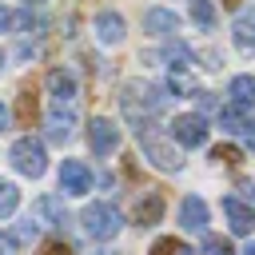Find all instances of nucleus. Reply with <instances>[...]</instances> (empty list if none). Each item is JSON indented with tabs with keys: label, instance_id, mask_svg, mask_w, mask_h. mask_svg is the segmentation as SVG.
<instances>
[{
	"label": "nucleus",
	"instance_id": "nucleus-1",
	"mask_svg": "<svg viewBox=\"0 0 255 255\" xmlns=\"http://www.w3.org/2000/svg\"><path fill=\"white\" fill-rule=\"evenodd\" d=\"M167 92L163 88H155V84H143V80H131L128 88H124V116H128V124L131 128H143V124H151L163 108H167Z\"/></svg>",
	"mask_w": 255,
	"mask_h": 255
},
{
	"label": "nucleus",
	"instance_id": "nucleus-2",
	"mask_svg": "<svg viewBox=\"0 0 255 255\" xmlns=\"http://www.w3.org/2000/svg\"><path fill=\"white\" fill-rule=\"evenodd\" d=\"M135 135H139V147H143V155H147L155 167H163V171H179V167H183V155H179V147H171L163 135H155V131H151V124L135 128Z\"/></svg>",
	"mask_w": 255,
	"mask_h": 255
},
{
	"label": "nucleus",
	"instance_id": "nucleus-3",
	"mask_svg": "<svg viewBox=\"0 0 255 255\" xmlns=\"http://www.w3.org/2000/svg\"><path fill=\"white\" fill-rule=\"evenodd\" d=\"M80 223H84V231H88L92 239H112V235L120 231L124 215H120L112 203H88V207L80 211Z\"/></svg>",
	"mask_w": 255,
	"mask_h": 255
},
{
	"label": "nucleus",
	"instance_id": "nucleus-4",
	"mask_svg": "<svg viewBox=\"0 0 255 255\" xmlns=\"http://www.w3.org/2000/svg\"><path fill=\"white\" fill-rule=\"evenodd\" d=\"M12 167H16L20 175H28V179H36V175H44V167H48V155H44V143H40V139H32V135H24V139H16V143H12Z\"/></svg>",
	"mask_w": 255,
	"mask_h": 255
},
{
	"label": "nucleus",
	"instance_id": "nucleus-5",
	"mask_svg": "<svg viewBox=\"0 0 255 255\" xmlns=\"http://www.w3.org/2000/svg\"><path fill=\"white\" fill-rule=\"evenodd\" d=\"M48 96H52V108H72L76 112V76L68 68H52L48 72Z\"/></svg>",
	"mask_w": 255,
	"mask_h": 255
},
{
	"label": "nucleus",
	"instance_id": "nucleus-6",
	"mask_svg": "<svg viewBox=\"0 0 255 255\" xmlns=\"http://www.w3.org/2000/svg\"><path fill=\"white\" fill-rule=\"evenodd\" d=\"M171 135L179 147H203L207 143V120L203 116H175Z\"/></svg>",
	"mask_w": 255,
	"mask_h": 255
},
{
	"label": "nucleus",
	"instance_id": "nucleus-7",
	"mask_svg": "<svg viewBox=\"0 0 255 255\" xmlns=\"http://www.w3.org/2000/svg\"><path fill=\"white\" fill-rule=\"evenodd\" d=\"M60 191H64V195H84V191H92V171H88V163L64 159V163H60Z\"/></svg>",
	"mask_w": 255,
	"mask_h": 255
},
{
	"label": "nucleus",
	"instance_id": "nucleus-8",
	"mask_svg": "<svg viewBox=\"0 0 255 255\" xmlns=\"http://www.w3.org/2000/svg\"><path fill=\"white\" fill-rule=\"evenodd\" d=\"M88 143H92L96 155H112L120 147V128L112 120H92L88 124Z\"/></svg>",
	"mask_w": 255,
	"mask_h": 255
},
{
	"label": "nucleus",
	"instance_id": "nucleus-9",
	"mask_svg": "<svg viewBox=\"0 0 255 255\" xmlns=\"http://www.w3.org/2000/svg\"><path fill=\"white\" fill-rule=\"evenodd\" d=\"M223 215H227V227H231L235 235H251V231H255V207H251V203L227 195V199H223Z\"/></svg>",
	"mask_w": 255,
	"mask_h": 255
},
{
	"label": "nucleus",
	"instance_id": "nucleus-10",
	"mask_svg": "<svg viewBox=\"0 0 255 255\" xmlns=\"http://www.w3.org/2000/svg\"><path fill=\"white\" fill-rule=\"evenodd\" d=\"M219 128L231 131V135H247V139H255V116H251L247 108H239V104L219 108Z\"/></svg>",
	"mask_w": 255,
	"mask_h": 255
},
{
	"label": "nucleus",
	"instance_id": "nucleus-11",
	"mask_svg": "<svg viewBox=\"0 0 255 255\" xmlns=\"http://www.w3.org/2000/svg\"><path fill=\"white\" fill-rule=\"evenodd\" d=\"M32 215H36V223H48V227H64L68 223V211H64L60 195H40L32 203Z\"/></svg>",
	"mask_w": 255,
	"mask_h": 255
},
{
	"label": "nucleus",
	"instance_id": "nucleus-12",
	"mask_svg": "<svg viewBox=\"0 0 255 255\" xmlns=\"http://www.w3.org/2000/svg\"><path fill=\"white\" fill-rule=\"evenodd\" d=\"M179 223H183L187 231H203V227H207V203H203L199 195H187V199L179 203Z\"/></svg>",
	"mask_w": 255,
	"mask_h": 255
},
{
	"label": "nucleus",
	"instance_id": "nucleus-13",
	"mask_svg": "<svg viewBox=\"0 0 255 255\" xmlns=\"http://www.w3.org/2000/svg\"><path fill=\"white\" fill-rule=\"evenodd\" d=\"M124 32H128V28H124V16H120V12H100V16H96V36H100L104 44H120Z\"/></svg>",
	"mask_w": 255,
	"mask_h": 255
},
{
	"label": "nucleus",
	"instance_id": "nucleus-14",
	"mask_svg": "<svg viewBox=\"0 0 255 255\" xmlns=\"http://www.w3.org/2000/svg\"><path fill=\"white\" fill-rule=\"evenodd\" d=\"M143 28H147L151 36H171V32L179 28V16L167 12V8H151V12L143 16Z\"/></svg>",
	"mask_w": 255,
	"mask_h": 255
},
{
	"label": "nucleus",
	"instance_id": "nucleus-15",
	"mask_svg": "<svg viewBox=\"0 0 255 255\" xmlns=\"http://www.w3.org/2000/svg\"><path fill=\"white\" fill-rule=\"evenodd\" d=\"M159 215H163V195H159V191L143 195V199H139V207H135V223H139V227H147V223H155Z\"/></svg>",
	"mask_w": 255,
	"mask_h": 255
},
{
	"label": "nucleus",
	"instance_id": "nucleus-16",
	"mask_svg": "<svg viewBox=\"0 0 255 255\" xmlns=\"http://www.w3.org/2000/svg\"><path fill=\"white\" fill-rule=\"evenodd\" d=\"M227 96H231V104L251 108V104H255V76H235L231 88H227Z\"/></svg>",
	"mask_w": 255,
	"mask_h": 255
},
{
	"label": "nucleus",
	"instance_id": "nucleus-17",
	"mask_svg": "<svg viewBox=\"0 0 255 255\" xmlns=\"http://www.w3.org/2000/svg\"><path fill=\"white\" fill-rule=\"evenodd\" d=\"M235 44L239 48H255V8H247V12H239V20H235Z\"/></svg>",
	"mask_w": 255,
	"mask_h": 255
},
{
	"label": "nucleus",
	"instance_id": "nucleus-18",
	"mask_svg": "<svg viewBox=\"0 0 255 255\" xmlns=\"http://www.w3.org/2000/svg\"><path fill=\"white\" fill-rule=\"evenodd\" d=\"M187 8H191V20H195L203 32H211V28H215V4H211V0H191Z\"/></svg>",
	"mask_w": 255,
	"mask_h": 255
},
{
	"label": "nucleus",
	"instance_id": "nucleus-19",
	"mask_svg": "<svg viewBox=\"0 0 255 255\" xmlns=\"http://www.w3.org/2000/svg\"><path fill=\"white\" fill-rule=\"evenodd\" d=\"M183 64H187V60L171 64V72H167V88H171V92H191V72H187Z\"/></svg>",
	"mask_w": 255,
	"mask_h": 255
},
{
	"label": "nucleus",
	"instance_id": "nucleus-20",
	"mask_svg": "<svg viewBox=\"0 0 255 255\" xmlns=\"http://www.w3.org/2000/svg\"><path fill=\"white\" fill-rule=\"evenodd\" d=\"M16 203H20L16 183H12V179H0V219H4V215H12V211H16Z\"/></svg>",
	"mask_w": 255,
	"mask_h": 255
},
{
	"label": "nucleus",
	"instance_id": "nucleus-21",
	"mask_svg": "<svg viewBox=\"0 0 255 255\" xmlns=\"http://www.w3.org/2000/svg\"><path fill=\"white\" fill-rule=\"evenodd\" d=\"M36 235H40V227L28 219V223H20V227H12V231H8V243H20V247H24V243H32Z\"/></svg>",
	"mask_w": 255,
	"mask_h": 255
},
{
	"label": "nucleus",
	"instance_id": "nucleus-22",
	"mask_svg": "<svg viewBox=\"0 0 255 255\" xmlns=\"http://www.w3.org/2000/svg\"><path fill=\"white\" fill-rule=\"evenodd\" d=\"M203 255H235V247H231L223 235H207V239H203Z\"/></svg>",
	"mask_w": 255,
	"mask_h": 255
},
{
	"label": "nucleus",
	"instance_id": "nucleus-23",
	"mask_svg": "<svg viewBox=\"0 0 255 255\" xmlns=\"http://www.w3.org/2000/svg\"><path fill=\"white\" fill-rule=\"evenodd\" d=\"M211 159H219V163H231V167H235V163H239V151H235V147H215V151H211Z\"/></svg>",
	"mask_w": 255,
	"mask_h": 255
},
{
	"label": "nucleus",
	"instance_id": "nucleus-24",
	"mask_svg": "<svg viewBox=\"0 0 255 255\" xmlns=\"http://www.w3.org/2000/svg\"><path fill=\"white\" fill-rule=\"evenodd\" d=\"M175 251H179V243H175V239H159V243L151 247V255H175Z\"/></svg>",
	"mask_w": 255,
	"mask_h": 255
},
{
	"label": "nucleus",
	"instance_id": "nucleus-25",
	"mask_svg": "<svg viewBox=\"0 0 255 255\" xmlns=\"http://www.w3.org/2000/svg\"><path fill=\"white\" fill-rule=\"evenodd\" d=\"M44 255H72V251H68L64 243H48V247H44Z\"/></svg>",
	"mask_w": 255,
	"mask_h": 255
},
{
	"label": "nucleus",
	"instance_id": "nucleus-26",
	"mask_svg": "<svg viewBox=\"0 0 255 255\" xmlns=\"http://www.w3.org/2000/svg\"><path fill=\"white\" fill-rule=\"evenodd\" d=\"M8 28H12V12H8V8H0V32H8Z\"/></svg>",
	"mask_w": 255,
	"mask_h": 255
},
{
	"label": "nucleus",
	"instance_id": "nucleus-27",
	"mask_svg": "<svg viewBox=\"0 0 255 255\" xmlns=\"http://www.w3.org/2000/svg\"><path fill=\"white\" fill-rule=\"evenodd\" d=\"M0 131H8V108L0 104Z\"/></svg>",
	"mask_w": 255,
	"mask_h": 255
},
{
	"label": "nucleus",
	"instance_id": "nucleus-28",
	"mask_svg": "<svg viewBox=\"0 0 255 255\" xmlns=\"http://www.w3.org/2000/svg\"><path fill=\"white\" fill-rule=\"evenodd\" d=\"M239 255H255V243H247V247H243V251H239Z\"/></svg>",
	"mask_w": 255,
	"mask_h": 255
},
{
	"label": "nucleus",
	"instance_id": "nucleus-29",
	"mask_svg": "<svg viewBox=\"0 0 255 255\" xmlns=\"http://www.w3.org/2000/svg\"><path fill=\"white\" fill-rule=\"evenodd\" d=\"M20 4H24V8H32V4H44V0H20Z\"/></svg>",
	"mask_w": 255,
	"mask_h": 255
},
{
	"label": "nucleus",
	"instance_id": "nucleus-30",
	"mask_svg": "<svg viewBox=\"0 0 255 255\" xmlns=\"http://www.w3.org/2000/svg\"><path fill=\"white\" fill-rule=\"evenodd\" d=\"M0 255H8V243H4V239H0Z\"/></svg>",
	"mask_w": 255,
	"mask_h": 255
},
{
	"label": "nucleus",
	"instance_id": "nucleus-31",
	"mask_svg": "<svg viewBox=\"0 0 255 255\" xmlns=\"http://www.w3.org/2000/svg\"><path fill=\"white\" fill-rule=\"evenodd\" d=\"M175 255H195V251H187V247H179V251H175Z\"/></svg>",
	"mask_w": 255,
	"mask_h": 255
},
{
	"label": "nucleus",
	"instance_id": "nucleus-32",
	"mask_svg": "<svg viewBox=\"0 0 255 255\" xmlns=\"http://www.w3.org/2000/svg\"><path fill=\"white\" fill-rule=\"evenodd\" d=\"M223 4H227V8H235V4H239V0H223Z\"/></svg>",
	"mask_w": 255,
	"mask_h": 255
},
{
	"label": "nucleus",
	"instance_id": "nucleus-33",
	"mask_svg": "<svg viewBox=\"0 0 255 255\" xmlns=\"http://www.w3.org/2000/svg\"><path fill=\"white\" fill-rule=\"evenodd\" d=\"M0 72H4V52H0Z\"/></svg>",
	"mask_w": 255,
	"mask_h": 255
},
{
	"label": "nucleus",
	"instance_id": "nucleus-34",
	"mask_svg": "<svg viewBox=\"0 0 255 255\" xmlns=\"http://www.w3.org/2000/svg\"><path fill=\"white\" fill-rule=\"evenodd\" d=\"M251 199H255V183H251Z\"/></svg>",
	"mask_w": 255,
	"mask_h": 255
}]
</instances>
